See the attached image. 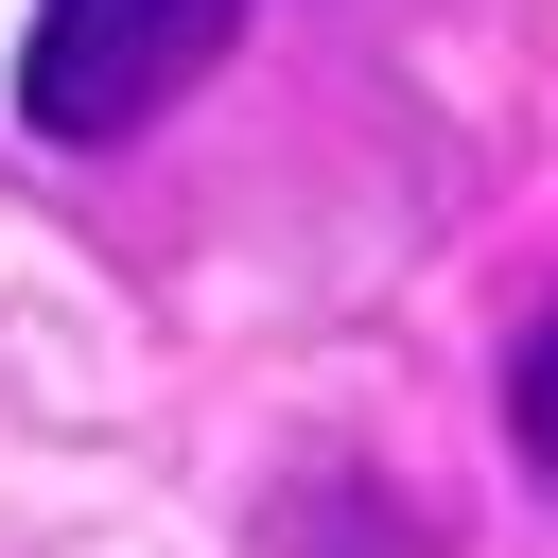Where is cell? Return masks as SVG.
Returning <instances> with one entry per match:
<instances>
[{"instance_id": "1", "label": "cell", "mask_w": 558, "mask_h": 558, "mask_svg": "<svg viewBox=\"0 0 558 558\" xmlns=\"http://www.w3.org/2000/svg\"><path fill=\"white\" fill-rule=\"evenodd\" d=\"M244 0H35L17 17V140L52 157H122L140 122H174L227 70Z\"/></svg>"}, {"instance_id": "2", "label": "cell", "mask_w": 558, "mask_h": 558, "mask_svg": "<svg viewBox=\"0 0 558 558\" xmlns=\"http://www.w3.org/2000/svg\"><path fill=\"white\" fill-rule=\"evenodd\" d=\"M279 541H296V558H436V523L384 506L366 471H296V488H279Z\"/></svg>"}, {"instance_id": "3", "label": "cell", "mask_w": 558, "mask_h": 558, "mask_svg": "<svg viewBox=\"0 0 558 558\" xmlns=\"http://www.w3.org/2000/svg\"><path fill=\"white\" fill-rule=\"evenodd\" d=\"M506 453L541 471V506H558V296L523 314V349H506Z\"/></svg>"}]
</instances>
